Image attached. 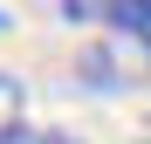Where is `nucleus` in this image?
<instances>
[{"label":"nucleus","mask_w":151,"mask_h":144,"mask_svg":"<svg viewBox=\"0 0 151 144\" xmlns=\"http://www.w3.org/2000/svg\"><path fill=\"white\" fill-rule=\"evenodd\" d=\"M76 76L89 89H137V82H151V34H103L96 48L76 55Z\"/></svg>","instance_id":"1"},{"label":"nucleus","mask_w":151,"mask_h":144,"mask_svg":"<svg viewBox=\"0 0 151 144\" xmlns=\"http://www.w3.org/2000/svg\"><path fill=\"white\" fill-rule=\"evenodd\" d=\"M62 14L110 34H151V0H62Z\"/></svg>","instance_id":"2"},{"label":"nucleus","mask_w":151,"mask_h":144,"mask_svg":"<svg viewBox=\"0 0 151 144\" xmlns=\"http://www.w3.org/2000/svg\"><path fill=\"white\" fill-rule=\"evenodd\" d=\"M0 144H83V137L48 130V124H7V130H0Z\"/></svg>","instance_id":"3"},{"label":"nucleus","mask_w":151,"mask_h":144,"mask_svg":"<svg viewBox=\"0 0 151 144\" xmlns=\"http://www.w3.org/2000/svg\"><path fill=\"white\" fill-rule=\"evenodd\" d=\"M7 124H21V82L0 76V130H7Z\"/></svg>","instance_id":"4"},{"label":"nucleus","mask_w":151,"mask_h":144,"mask_svg":"<svg viewBox=\"0 0 151 144\" xmlns=\"http://www.w3.org/2000/svg\"><path fill=\"white\" fill-rule=\"evenodd\" d=\"M144 144H151V117H144Z\"/></svg>","instance_id":"5"}]
</instances>
